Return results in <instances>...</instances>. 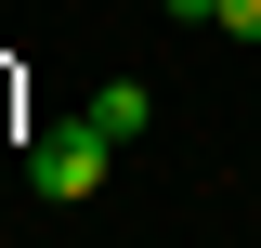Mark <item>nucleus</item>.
<instances>
[{"mask_svg":"<svg viewBox=\"0 0 261 248\" xmlns=\"http://www.w3.org/2000/svg\"><path fill=\"white\" fill-rule=\"evenodd\" d=\"M105 170H118V131L79 105V118H53L27 144V196H53V209H79V196H105Z\"/></svg>","mask_w":261,"mask_h":248,"instance_id":"nucleus-1","label":"nucleus"},{"mask_svg":"<svg viewBox=\"0 0 261 248\" xmlns=\"http://www.w3.org/2000/svg\"><path fill=\"white\" fill-rule=\"evenodd\" d=\"M92 118L118 131V144H144V118H157V105H144V79H105V92H92Z\"/></svg>","mask_w":261,"mask_h":248,"instance_id":"nucleus-2","label":"nucleus"},{"mask_svg":"<svg viewBox=\"0 0 261 248\" xmlns=\"http://www.w3.org/2000/svg\"><path fill=\"white\" fill-rule=\"evenodd\" d=\"M209 27H222V39H261V0H209Z\"/></svg>","mask_w":261,"mask_h":248,"instance_id":"nucleus-3","label":"nucleus"}]
</instances>
